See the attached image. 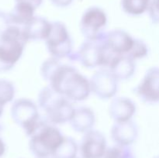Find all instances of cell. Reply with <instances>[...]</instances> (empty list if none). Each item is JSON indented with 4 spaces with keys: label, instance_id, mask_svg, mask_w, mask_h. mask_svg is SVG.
<instances>
[{
    "label": "cell",
    "instance_id": "cell-26",
    "mask_svg": "<svg viewBox=\"0 0 159 158\" xmlns=\"http://www.w3.org/2000/svg\"><path fill=\"white\" fill-rule=\"evenodd\" d=\"M16 2H21L28 4L34 7V9H37L43 2V0H15Z\"/></svg>",
    "mask_w": 159,
    "mask_h": 158
},
{
    "label": "cell",
    "instance_id": "cell-10",
    "mask_svg": "<svg viewBox=\"0 0 159 158\" xmlns=\"http://www.w3.org/2000/svg\"><path fill=\"white\" fill-rule=\"evenodd\" d=\"M159 71L157 67L150 68L146 72L139 85L135 88V93L142 102L153 104L159 99Z\"/></svg>",
    "mask_w": 159,
    "mask_h": 158
},
{
    "label": "cell",
    "instance_id": "cell-16",
    "mask_svg": "<svg viewBox=\"0 0 159 158\" xmlns=\"http://www.w3.org/2000/svg\"><path fill=\"white\" fill-rule=\"evenodd\" d=\"M109 71L119 80L130 78L135 71L134 60L127 55H116L108 64Z\"/></svg>",
    "mask_w": 159,
    "mask_h": 158
},
{
    "label": "cell",
    "instance_id": "cell-20",
    "mask_svg": "<svg viewBox=\"0 0 159 158\" xmlns=\"http://www.w3.org/2000/svg\"><path fill=\"white\" fill-rule=\"evenodd\" d=\"M151 0H121V7L126 13L138 15L147 11Z\"/></svg>",
    "mask_w": 159,
    "mask_h": 158
},
{
    "label": "cell",
    "instance_id": "cell-1",
    "mask_svg": "<svg viewBox=\"0 0 159 158\" xmlns=\"http://www.w3.org/2000/svg\"><path fill=\"white\" fill-rule=\"evenodd\" d=\"M41 75L50 87L69 100L82 101L90 94L89 81L71 66L65 65L55 57L48 59L40 69Z\"/></svg>",
    "mask_w": 159,
    "mask_h": 158
},
{
    "label": "cell",
    "instance_id": "cell-12",
    "mask_svg": "<svg viewBox=\"0 0 159 158\" xmlns=\"http://www.w3.org/2000/svg\"><path fill=\"white\" fill-rule=\"evenodd\" d=\"M104 41L113 55H126L133 46L134 38L123 29H113L106 33Z\"/></svg>",
    "mask_w": 159,
    "mask_h": 158
},
{
    "label": "cell",
    "instance_id": "cell-2",
    "mask_svg": "<svg viewBox=\"0 0 159 158\" xmlns=\"http://www.w3.org/2000/svg\"><path fill=\"white\" fill-rule=\"evenodd\" d=\"M38 105L45 113L47 122L51 124H63L70 121L75 111L69 99L50 86L40 91Z\"/></svg>",
    "mask_w": 159,
    "mask_h": 158
},
{
    "label": "cell",
    "instance_id": "cell-5",
    "mask_svg": "<svg viewBox=\"0 0 159 158\" xmlns=\"http://www.w3.org/2000/svg\"><path fill=\"white\" fill-rule=\"evenodd\" d=\"M105 35V34H104ZM114 56L110 53L104 41V36L96 40H86L79 50L69 57L71 60H78L83 66L89 68L108 66Z\"/></svg>",
    "mask_w": 159,
    "mask_h": 158
},
{
    "label": "cell",
    "instance_id": "cell-30",
    "mask_svg": "<svg viewBox=\"0 0 159 158\" xmlns=\"http://www.w3.org/2000/svg\"><path fill=\"white\" fill-rule=\"evenodd\" d=\"M75 158H82V157H81V156H80V157H78V156H76Z\"/></svg>",
    "mask_w": 159,
    "mask_h": 158
},
{
    "label": "cell",
    "instance_id": "cell-17",
    "mask_svg": "<svg viewBox=\"0 0 159 158\" xmlns=\"http://www.w3.org/2000/svg\"><path fill=\"white\" fill-rule=\"evenodd\" d=\"M70 124L73 129L79 133H86L93 129L95 124V115L92 109L86 107L75 109L70 119Z\"/></svg>",
    "mask_w": 159,
    "mask_h": 158
},
{
    "label": "cell",
    "instance_id": "cell-19",
    "mask_svg": "<svg viewBox=\"0 0 159 158\" xmlns=\"http://www.w3.org/2000/svg\"><path fill=\"white\" fill-rule=\"evenodd\" d=\"M79 147L77 143L71 137L64 136L63 141L51 155L52 158H75Z\"/></svg>",
    "mask_w": 159,
    "mask_h": 158
},
{
    "label": "cell",
    "instance_id": "cell-6",
    "mask_svg": "<svg viewBox=\"0 0 159 158\" xmlns=\"http://www.w3.org/2000/svg\"><path fill=\"white\" fill-rule=\"evenodd\" d=\"M47 49L57 59L68 57L72 54V43L66 26L61 22L51 23V30L45 39Z\"/></svg>",
    "mask_w": 159,
    "mask_h": 158
},
{
    "label": "cell",
    "instance_id": "cell-4",
    "mask_svg": "<svg viewBox=\"0 0 159 158\" xmlns=\"http://www.w3.org/2000/svg\"><path fill=\"white\" fill-rule=\"evenodd\" d=\"M28 40L19 26H9L0 36V72L12 69L22 56Z\"/></svg>",
    "mask_w": 159,
    "mask_h": 158
},
{
    "label": "cell",
    "instance_id": "cell-13",
    "mask_svg": "<svg viewBox=\"0 0 159 158\" xmlns=\"http://www.w3.org/2000/svg\"><path fill=\"white\" fill-rule=\"evenodd\" d=\"M138 135V125L130 119L125 122H115L111 129V137L116 145H130L136 140Z\"/></svg>",
    "mask_w": 159,
    "mask_h": 158
},
{
    "label": "cell",
    "instance_id": "cell-8",
    "mask_svg": "<svg viewBox=\"0 0 159 158\" xmlns=\"http://www.w3.org/2000/svg\"><path fill=\"white\" fill-rule=\"evenodd\" d=\"M107 23V16L103 9L98 6H91L84 12L79 27L87 40H96L106 33L104 29Z\"/></svg>",
    "mask_w": 159,
    "mask_h": 158
},
{
    "label": "cell",
    "instance_id": "cell-3",
    "mask_svg": "<svg viewBox=\"0 0 159 158\" xmlns=\"http://www.w3.org/2000/svg\"><path fill=\"white\" fill-rule=\"evenodd\" d=\"M29 136L30 150L37 158L51 156L64 139L57 127L40 119Z\"/></svg>",
    "mask_w": 159,
    "mask_h": 158
},
{
    "label": "cell",
    "instance_id": "cell-22",
    "mask_svg": "<svg viewBox=\"0 0 159 158\" xmlns=\"http://www.w3.org/2000/svg\"><path fill=\"white\" fill-rule=\"evenodd\" d=\"M15 94V87L11 81L0 79V104L5 105L11 102Z\"/></svg>",
    "mask_w": 159,
    "mask_h": 158
},
{
    "label": "cell",
    "instance_id": "cell-18",
    "mask_svg": "<svg viewBox=\"0 0 159 158\" xmlns=\"http://www.w3.org/2000/svg\"><path fill=\"white\" fill-rule=\"evenodd\" d=\"M35 9L28 4L16 2L13 9L9 13L11 23L14 26L22 28L27 24L34 16Z\"/></svg>",
    "mask_w": 159,
    "mask_h": 158
},
{
    "label": "cell",
    "instance_id": "cell-25",
    "mask_svg": "<svg viewBox=\"0 0 159 158\" xmlns=\"http://www.w3.org/2000/svg\"><path fill=\"white\" fill-rule=\"evenodd\" d=\"M12 25L9 13L0 10V36Z\"/></svg>",
    "mask_w": 159,
    "mask_h": 158
},
{
    "label": "cell",
    "instance_id": "cell-21",
    "mask_svg": "<svg viewBox=\"0 0 159 158\" xmlns=\"http://www.w3.org/2000/svg\"><path fill=\"white\" fill-rule=\"evenodd\" d=\"M102 158H134V155L128 146L116 145L107 149Z\"/></svg>",
    "mask_w": 159,
    "mask_h": 158
},
{
    "label": "cell",
    "instance_id": "cell-7",
    "mask_svg": "<svg viewBox=\"0 0 159 158\" xmlns=\"http://www.w3.org/2000/svg\"><path fill=\"white\" fill-rule=\"evenodd\" d=\"M10 113L14 122L24 129L28 136L40 121L37 105L27 99H20L15 101L11 107Z\"/></svg>",
    "mask_w": 159,
    "mask_h": 158
},
{
    "label": "cell",
    "instance_id": "cell-24",
    "mask_svg": "<svg viewBox=\"0 0 159 158\" xmlns=\"http://www.w3.org/2000/svg\"><path fill=\"white\" fill-rule=\"evenodd\" d=\"M149 12L151 19L154 23H158V0H151L148 8L147 9Z\"/></svg>",
    "mask_w": 159,
    "mask_h": 158
},
{
    "label": "cell",
    "instance_id": "cell-14",
    "mask_svg": "<svg viewBox=\"0 0 159 158\" xmlns=\"http://www.w3.org/2000/svg\"><path fill=\"white\" fill-rule=\"evenodd\" d=\"M136 106L130 99L116 97L112 100L109 112L110 116L115 122H125L130 120L135 113Z\"/></svg>",
    "mask_w": 159,
    "mask_h": 158
},
{
    "label": "cell",
    "instance_id": "cell-28",
    "mask_svg": "<svg viewBox=\"0 0 159 158\" xmlns=\"http://www.w3.org/2000/svg\"><path fill=\"white\" fill-rule=\"evenodd\" d=\"M5 151H6V145H5L2 139L0 138V158L3 156V154L5 153Z\"/></svg>",
    "mask_w": 159,
    "mask_h": 158
},
{
    "label": "cell",
    "instance_id": "cell-11",
    "mask_svg": "<svg viewBox=\"0 0 159 158\" xmlns=\"http://www.w3.org/2000/svg\"><path fill=\"white\" fill-rule=\"evenodd\" d=\"M107 140L102 133L91 129L82 137L80 146L82 158H102L107 150Z\"/></svg>",
    "mask_w": 159,
    "mask_h": 158
},
{
    "label": "cell",
    "instance_id": "cell-29",
    "mask_svg": "<svg viewBox=\"0 0 159 158\" xmlns=\"http://www.w3.org/2000/svg\"><path fill=\"white\" fill-rule=\"evenodd\" d=\"M3 106H4V105H1V104H0V116H1L2 113V111H3Z\"/></svg>",
    "mask_w": 159,
    "mask_h": 158
},
{
    "label": "cell",
    "instance_id": "cell-23",
    "mask_svg": "<svg viewBox=\"0 0 159 158\" xmlns=\"http://www.w3.org/2000/svg\"><path fill=\"white\" fill-rule=\"evenodd\" d=\"M148 53V49L147 44L143 40L134 38L133 46L126 55L134 60L136 59H141L146 57Z\"/></svg>",
    "mask_w": 159,
    "mask_h": 158
},
{
    "label": "cell",
    "instance_id": "cell-15",
    "mask_svg": "<svg viewBox=\"0 0 159 158\" xmlns=\"http://www.w3.org/2000/svg\"><path fill=\"white\" fill-rule=\"evenodd\" d=\"M51 23L41 16H34L22 31L27 40H45L51 30Z\"/></svg>",
    "mask_w": 159,
    "mask_h": 158
},
{
    "label": "cell",
    "instance_id": "cell-31",
    "mask_svg": "<svg viewBox=\"0 0 159 158\" xmlns=\"http://www.w3.org/2000/svg\"><path fill=\"white\" fill-rule=\"evenodd\" d=\"M156 158H158V157H156Z\"/></svg>",
    "mask_w": 159,
    "mask_h": 158
},
{
    "label": "cell",
    "instance_id": "cell-9",
    "mask_svg": "<svg viewBox=\"0 0 159 158\" xmlns=\"http://www.w3.org/2000/svg\"><path fill=\"white\" fill-rule=\"evenodd\" d=\"M90 91L101 99L113 97L118 89V80L109 70L100 69L96 71L89 81Z\"/></svg>",
    "mask_w": 159,
    "mask_h": 158
},
{
    "label": "cell",
    "instance_id": "cell-27",
    "mask_svg": "<svg viewBox=\"0 0 159 158\" xmlns=\"http://www.w3.org/2000/svg\"><path fill=\"white\" fill-rule=\"evenodd\" d=\"M50 1L57 7H67L70 6L74 0H50Z\"/></svg>",
    "mask_w": 159,
    "mask_h": 158
}]
</instances>
